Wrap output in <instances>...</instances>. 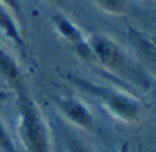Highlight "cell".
<instances>
[{"label": "cell", "instance_id": "6da1fadb", "mask_svg": "<svg viewBox=\"0 0 156 152\" xmlns=\"http://www.w3.org/2000/svg\"><path fill=\"white\" fill-rule=\"evenodd\" d=\"M19 107L18 134L27 152H51L49 132L37 104L26 90L16 93Z\"/></svg>", "mask_w": 156, "mask_h": 152}, {"label": "cell", "instance_id": "7a4b0ae2", "mask_svg": "<svg viewBox=\"0 0 156 152\" xmlns=\"http://www.w3.org/2000/svg\"><path fill=\"white\" fill-rule=\"evenodd\" d=\"M92 59H94L103 69L121 77L129 76L133 71L132 62L121 44L103 33H93L88 36Z\"/></svg>", "mask_w": 156, "mask_h": 152}, {"label": "cell", "instance_id": "3957f363", "mask_svg": "<svg viewBox=\"0 0 156 152\" xmlns=\"http://www.w3.org/2000/svg\"><path fill=\"white\" fill-rule=\"evenodd\" d=\"M94 93H97L103 106L114 118L126 123L140 122L143 115V107L137 97L116 89H101L100 87L90 85Z\"/></svg>", "mask_w": 156, "mask_h": 152}, {"label": "cell", "instance_id": "277c9868", "mask_svg": "<svg viewBox=\"0 0 156 152\" xmlns=\"http://www.w3.org/2000/svg\"><path fill=\"white\" fill-rule=\"evenodd\" d=\"M52 23H54L58 34L77 52L78 56L83 58V59H92L88 37L83 36V32L69 16L63 15V14H55L52 18Z\"/></svg>", "mask_w": 156, "mask_h": 152}, {"label": "cell", "instance_id": "5b68a950", "mask_svg": "<svg viewBox=\"0 0 156 152\" xmlns=\"http://www.w3.org/2000/svg\"><path fill=\"white\" fill-rule=\"evenodd\" d=\"M59 110L63 117L71 123L83 130H90L94 125V118L86 104L77 99L69 97L59 101Z\"/></svg>", "mask_w": 156, "mask_h": 152}, {"label": "cell", "instance_id": "8992f818", "mask_svg": "<svg viewBox=\"0 0 156 152\" xmlns=\"http://www.w3.org/2000/svg\"><path fill=\"white\" fill-rule=\"evenodd\" d=\"M0 77L5 81V84L15 90V93L25 89L18 63L2 47H0Z\"/></svg>", "mask_w": 156, "mask_h": 152}, {"label": "cell", "instance_id": "52a82bcc", "mask_svg": "<svg viewBox=\"0 0 156 152\" xmlns=\"http://www.w3.org/2000/svg\"><path fill=\"white\" fill-rule=\"evenodd\" d=\"M0 32L16 45H23V37H22V30L18 22L15 21L11 12L4 7L0 2Z\"/></svg>", "mask_w": 156, "mask_h": 152}, {"label": "cell", "instance_id": "ba28073f", "mask_svg": "<svg viewBox=\"0 0 156 152\" xmlns=\"http://www.w3.org/2000/svg\"><path fill=\"white\" fill-rule=\"evenodd\" d=\"M97 8L110 15H125L130 8L132 0H92Z\"/></svg>", "mask_w": 156, "mask_h": 152}, {"label": "cell", "instance_id": "9c48e42d", "mask_svg": "<svg viewBox=\"0 0 156 152\" xmlns=\"http://www.w3.org/2000/svg\"><path fill=\"white\" fill-rule=\"evenodd\" d=\"M4 4V7L11 12V15L15 18L19 26H22L23 22V10H22V3L21 0H0Z\"/></svg>", "mask_w": 156, "mask_h": 152}, {"label": "cell", "instance_id": "30bf717a", "mask_svg": "<svg viewBox=\"0 0 156 152\" xmlns=\"http://www.w3.org/2000/svg\"><path fill=\"white\" fill-rule=\"evenodd\" d=\"M0 150L3 152H15L12 137L4 126V123L2 122V119H0Z\"/></svg>", "mask_w": 156, "mask_h": 152}, {"label": "cell", "instance_id": "8fae6325", "mask_svg": "<svg viewBox=\"0 0 156 152\" xmlns=\"http://www.w3.org/2000/svg\"><path fill=\"white\" fill-rule=\"evenodd\" d=\"M69 152H92L88 147L81 144L80 141H71L69 145Z\"/></svg>", "mask_w": 156, "mask_h": 152}, {"label": "cell", "instance_id": "7c38bea8", "mask_svg": "<svg viewBox=\"0 0 156 152\" xmlns=\"http://www.w3.org/2000/svg\"><path fill=\"white\" fill-rule=\"evenodd\" d=\"M121 152H129V147H127V144H125L123 147H122V150Z\"/></svg>", "mask_w": 156, "mask_h": 152}]
</instances>
